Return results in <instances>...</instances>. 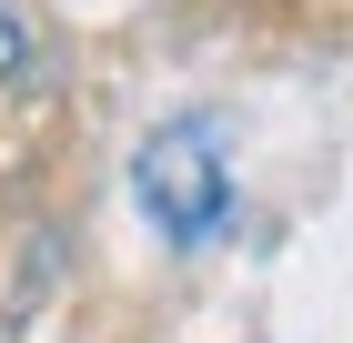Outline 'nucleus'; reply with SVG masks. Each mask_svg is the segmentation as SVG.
Segmentation results:
<instances>
[{
	"instance_id": "nucleus-1",
	"label": "nucleus",
	"mask_w": 353,
	"mask_h": 343,
	"mask_svg": "<svg viewBox=\"0 0 353 343\" xmlns=\"http://www.w3.org/2000/svg\"><path fill=\"white\" fill-rule=\"evenodd\" d=\"M132 202H141V222H152L172 253L222 242V222H232V161H222V132L202 111L162 121V132L132 152Z\"/></svg>"
},
{
	"instance_id": "nucleus-2",
	"label": "nucleus",
	"mask_w": 353,
	"mask_h": 343,
	"mask_svg": "<svg viewBox=\"0 0 353 343\" xmlns=\"http://www.w3.org/2000/svg\"><path fill=\"white\" fill-rule=\"evenodd\" d=\"M21 61H30V10H21V0H0V81L21 71Z\"/></svg>"
}]
</instances>
